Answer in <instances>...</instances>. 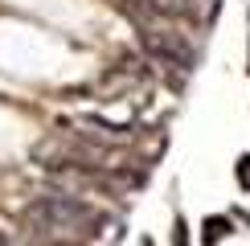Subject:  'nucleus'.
I'll return each instance as SVG.
<instances>
[{
	"label": "nucleus",
	"mask_w": 250,
	"mask_h": 246,
	"mask_svg": "<svg viewBox=\"0 0 250 246\" xmlns=\"http://www.w3.org/2000/svg\"><path fill=\"white\" fill-rule=\"evenodd\" d=\"M230 230H234L230 218H209V222H205V242H222V238H230Z\"/></svg>",
	"instance_id": "2"
},
{
	"label": "nucleus",
	"mask_w": 250,
	"mask_h": 246,
	"mask_svg": "<svg viewBox=\"0 0 250 246\" xmlns=\"http://www.w3.org/2000/svg\"><path fill=\"white\" fill-rule=\"evenodd\" d=\"M29 222L45 226V230H86V226L103 222V213H95L78 197H41L33 209H29Z\"/></svg>",
	"instance_id": "1"
},
{
	"label": "nucleus",
	"mask_w": 250,
	"mask_h": 246,
	"mask_svg": "<svg viewBox=\"0 0 250 246\" xmlns=\"http://www.w3.org/2000/svg\"><path fill=\"white\" fill-rule=\"evenodd\" d=\"M238 181H242V189H250V156L238 160Z\"/></svg>",
	"instance_id": "3"
}]
</instances>
